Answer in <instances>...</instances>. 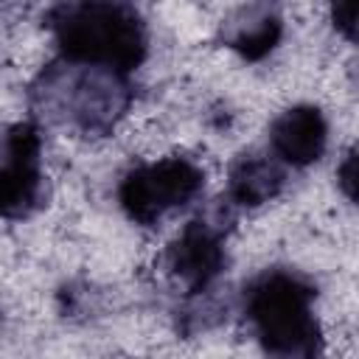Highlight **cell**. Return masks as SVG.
Returning a JSON list of instances; mask_svg holds the SVG:
<instances>
[{
    "label": "cell",
    "instance_id": "8",
    "mask_svg": "<svg viewBox=\"0 0 359 359\" xmlns=\"http://www.w3.org/2000/svg\"><path fill=\"white\" fill-rule=\"evenodd\" d=\"M331 20L342 34H359V0H331Z\"/></svg>",
    "mask_w": 359,
    "mask_h": 359
},
{
    "label": "cell",
    "instance_id": "6",
    "mask_svg": "<svg viewBox=\"0 0 359 359\" xmlns=\"http://www.w3.org/2000/svg\"><path fill=\"white\" fill-rule=\"evenodd\" d=\"M224 252L216 233L205 222H191L168 250L171 272L191 289L210 283L222 269Z\"/></svg>",
    "mask_w": 359,
    "mask_h": 359
},
{
    "label": "cell",
    "instance_id": "1",
    "mask_svg": "<svg viewBox=\"0 0 359 359\" xmlns=\"http://www.w3.org/2000/svg\"><path fill=\"white\" fill-rule=\"evenodd\" d=\"M62 50L76 62L132 67L143 56V34L135 14L115 0L67 3L53 17Z\"/></svg>",
    "mask_w": 359,
    "mask_h": 359
},
{
    "label": "cell",
    "instance_id": "5",
    "mask_svg": "<svg viewBox=\"0 0 359 359\" xmlns=\"http://www.w3.org/2000/svg\"><path fill=\"white\" fill-rule=\"evenodd\" d=\"M325 137H328L325 118L317 107H309V104L280 112L269 132L275 154L289 165L314 163L325 149Z\"/></svg>",
    "mask_w": 359,
    "mask_h": 359
},
{
    "label": "cell",
    "instance_id": "3",
    "mask_svg": "<svg viewBox=\"0 0 359 359\" xmlns=\"http://www.w3.org/2000/svg\"><path fill=\"white\" fill-rule=\"evenodd\" d=\"M202 188V171L185 157H163L135 168L121 182L123 210L143 224L157 222L177 205H185Z\"/></svg>",
    "mask_w": 359,
    "mask_h": 359
},
{
    "label": "cell",
    "instance_id": "4",
    "mask_svg": "<svg viewBox=\"0 0 359 359\" xmlns=\"http://www.w3.org/2000/svg\"><path fill=\"white\" fill-rule=\"evenodd\" d=\"M39 157H42L39 132L28 123H17L6 137V157L0 174L6 216H22L34 208L42 188Z\"/></svg>",
    "mask_w": 359,
    "mask_h": 359
},
{
    "label": "cell",
    "instance_id": "7",
    "mask_svg": "<svg viewBox=\"0 0 359 359\" xmlns=\"http://www.w3.org/2000/svg\"><path fill=\"white\" fill-rule=\"evenodd\" d=\"M280 171L269 160H241L230 174V194L238 205H264L280 191Z\"/></svg>",
    "mask_w": 359,
    "mask_h": 359
},
{
    "label": "cell",
    "instance_id": "2",
    "mask_svg": "<svg viewBox=\"0 0 359 359\" xmlns=\"http://www.w3.org/2000/svg\"><path fill=\"white\" fill-rule=\"evenodd\" d=\"M309 303L311 292L289 275H272L252 289L250 320L269 351L314 353L320 331Z\"/></svg>",
    "mask_w": 359,
    "mask_h": 359
},
{
    "label": "cell",
    "instance_id": "9",
    "mask_svg": "<svg viewBox=\"0 0 359 359\" xmlns=\"http://www.w3.org/2000/svg\"><path fill=\"white\" fill-rule=\"evenodd\" d=\"M337 180H339L342 194H345L348 199L359 202V151H356V154H351V157H348V160L339 165Z\"/></svg>",
    "mask_w": 359,
    "mask_h": 359
}]
</instances>
